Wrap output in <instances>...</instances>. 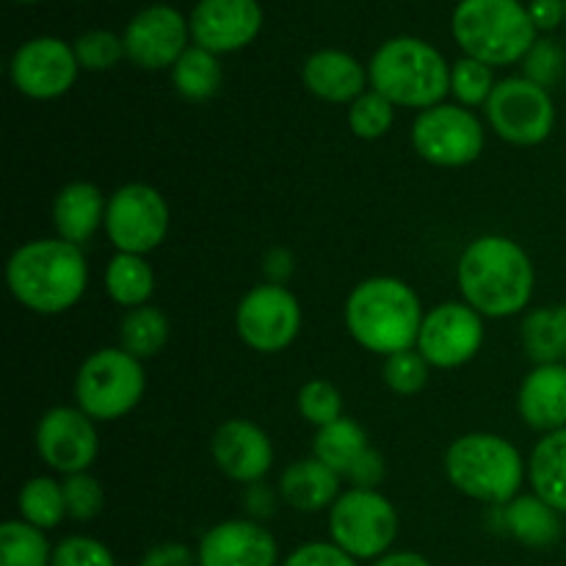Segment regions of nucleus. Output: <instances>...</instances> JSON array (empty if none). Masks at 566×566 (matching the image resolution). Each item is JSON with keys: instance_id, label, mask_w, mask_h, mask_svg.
Wrapping results in <instances>:
<instances>
[{"instance_id": "8", "label": "nucleus", "mask_w": 566, "mask_h": 566, "mask_svg": "<svg viewBox=\"0 0 566 566\" xmlns=\"http://www.w3.org/2000/svg\"><path fill=\"white\" fill-rule=\"evenodd\" d=\"M329 536L357 562L387 556L398 536V512L385 495L354 486L332 503Z\"/></svg>"}, {"instance_id": "18", "label": "nucleus", "mask_w": 566, "mask_h": 566, "mask_svg": "<svg viewBox=\"0 0 566 566\" xmlns=\"http://www.w3.org/2000/svg\"><path fill=\"white\" fill-rule=\"evenodd\" d=\"M199 566H280V547L269 528L252 520L213 525L199 542Z\"/></svg>"}, {"instance_id": "27", "label": "nucleus", "mask_w": 566, "mask_h": 566, "mask_svg": "<svg viewBox=\"0 0 566 566\" xmlns=\"http://www.w3.org/2000/svg\"><path fill=\"white\" fill-rule=\"evenodd\" d=\"M105 291L122 307H144L155 293V271L142 254L119 252L105 269Z\"/></svg>"}, {"instance_id": "1", "label": "nucleus", "mask_w": 566, "mask_h": 566, "mask_svg": "<svg viewBox=\"0 0 566 566\" xmlns=\"http://www.w3.org/2000/svg\"><path fill=\"white\" fill-rule=\"evenodd\" d=\"M459 291L475 313L509 318L523 313L534 296V263L520 243L506 235H484L459 258Z\"/></svg>"}, {"instance_id": "14", "label": "nucleus", "mask_w": 566, "mask_h": 566, "mask_svg": "<svg viewBox=\"0 0 566 566\" xmlns=\"http://www.w3.org/2000/svg\"><path fill=\"white\" fill-rule=\"evenodd\" d=\"M36 451L55 473H86L99 451L94 420L83 409L55 407L36 423Z\"/></svg>"}, {"instance_id": "6", "label": "nucleus", "mask_w": 566, "mask_h": 566, "mask_svg": "<svg viewBox=\"0 0 566 566\" xmlns=\"http://www.w3.org/2000/svg\"><path fill=\"white\" fill-rule=\"evenodd\" d=\"M446 473L451 484L473 501L506 506L523 486L525 462L509 440L475 431L448 448Z\"/></svg>"}, {"instance_id": "9", "label": "nucleus", "mask_w": 566, "mask_h": 566, "mask_svg": "<svg viewBox=\"0 0 566 566\" xmlns=\"http://www.w3.org/2000/svg\"><path fill=\"white\" fill-rule=\"evenodd\" d=\"M486 119L503 142L534 147L556 127V105L539 83L528 77H506L486 99Z\"/></svg>"}, {"instance_id": "4", "label": "nucleus", "mask_w": 566, "mask_h": 566, "mask_svg": "<svg viewBox=\"0 0 566 566\" xmlns=\"http://www.w3.org/2000/svg\"><path fill=\"white\" fill-rule=\"evenodd\" d=\"M374 92L401 108H434L451 92V70L437 48L415 36L387 39L368 66Z\"/></svg>"}, {"instance_id": "40", "label": "nucleus", "mask_w": 566, "mask_h": 566, "mask_svg": "<svg viewBox=\"0 0 566 566\" xmlns=\"http://www.w3.org/2000/svg\"><path fill=\"white\" fill-rule=\"evenodd\" d=\"M564 66V50L558 48L551 39H542L531 48V53L525 55V77L539 86H551L558 75H562Z\"/></svg>"}, {"instance_id": "39", "label": "nucleus", "mask_w": 566, "mask_h": 566, "mask_svg": "<svg viewBox=\"0 0 566 566\" xmlns=\"http://www.w3.org/2000/svg\"><path fill=\"white\" fill-rule=\"evenodd\" d=\"M50 566H116L114 553L92 536H66L53 547Z\"/></svg>"}, {"instance_id": "28", "label": "nucleus", "mask_w": 566, "mask_h": 566, "mask_svg": "<svg viewBox=\"0 0 566 566\" xmlns=\"http://www.w3.org/2000/svg\"><path fill=\"white\" fill-rule=\"evenodd\" d=\"M17 509H20V520L39 531L59 528L61 520L66 517V497L64 484L48 475H36V479L25 481L17 497Z\"/></svg>"}, {"instance_id": "19", "label": "nucleus", "mask_w": 566, "mask_h": 566, "mask_svg": "<svg viewBox=\"0 0 566 566\" xmlns=\"http://www.w3.org/2000/svg\"><path fill=\"white\" fill-rule=\"evenodd\" d=\"M210 453H213L216 468L238 484H254L274 464V448H271L269 434L260 426L241 418L227 420L216 429Z\"/></svg>"}, {"instance_id": "16", "label": "nucleus", "mask_w": 566, "mask_h": 566, "mask_svg": "<svg viewBox=\"0 0 566 566\" xmlns=\"http://www.w3.org/2000/svg\"><path fill=\"white\" fill-rule=\"evenodd\" d=\"M188 28L186 17L166 3L147 6L138 11L125 28V53L133 64L142 70H166L180 61L188 50Z\"/></svg>"}, {"instance_id": "30", "label": "nucleus", "mask_w": 566, "mask_h": 566, "mask_svg": "<svg viewBox=\"0 0 566 566\" xmlns=\"http://www.w3.org/2000/svg\"><path fill=\"white\" fill-rule=\"evenodd\" d=\"M171 83L186 99H210L221 86V64L216 53L205 48H188L171 66Z\"/></svg>"}, {"instance_id": "25", "label": "nucleus", "mask_w": 566, "mask_h": 566, "mask_svg": "<svg viewBox=\"0 0 566 566\" xmlns=\"http://www.w3.org/2000/svg\"><path fill=\"white\" fill-rule=\"evenodd\" d=\"M528 473L534 495L566 514V429L551 431L536 442Z\"/></svg>"}, {"instance_id": "26", "label": "nucleus", "mask_w": 566, "mask_h": 566, "mask_svg": "<svg viewBox=\"0 0 566 566\" xmlns=\"http://www.w3.org/2000/svg\"><path fill=\"white\" fill-rule=\"evenodd\" d=\"M503 517H506V528L512 531L514 539L523 542L525 547L542 551L562 539V514L536 495L514 497L512 503H506Z\"/></svg>"}, {"instance_id": "24", "label": "nucleus", "mask_w": 566, "mask_h": 566, "mask_svg": "<svg viewBox=\"0 0 566 566\" xmlns=\"http://www.w3.org/2000/svg\"><path fill=\"white\" fill-rule=\"evenodd\" d=\"M313 453L318 462L335 470L337 475L354 479L374 451H370L368 434H365L363 426L352 418H340L335 423L318 429L313 442Z\"/></svg>"}, {"instance_id": "48", "label": "nucleus", "mask_w": 566, "mask_h": 566, "mask_svg": "<svg viewBox=\"0 0 566 566\" xmlns=\"http://www.w3.org/2000/svg\"><path fill=\"white\" fill-rule=\"evenodd\" d=\"M564 11H566V0H564Z\"/></svg>"}, {"instance_id": "33", "label": "nucleus", "mask_w": 566, "mask_h": 566, "mask_svg": "<svg viewBox=\"0 0 566 566\" xmlns=\"http://www.w3.org/2000/svg\"><path fill=\"white\" fill-rule=\"evenodd\" d=\"M392 122H396V105L379 92H365L348 108V127L354 130V136L368 138V142L385 136Z\"/></svg>"}, {"instance_id": "42", "label": "nucleus", "mask_w": 566, "mask_h": 566, "mask_svg": "<svg viewBox=\"0 0 566 566\" xmlns=\"http://www.w3.org/2000/svg\"><path fill=\"white\" fill-rule=\"evenodd\" d=\"M138 566H199V556L180 542H164L149 547Z\"/></svg>"}, {"instance_id": "45", "label": "nucleus", "mask_w": 566, "mask_h": 566, "mask_svg": "<svg viewBox=\"0 0 566 566\" xmlns=\"http://www.w3.org/2000/svg\"><path fill=\"white\" fill-rule=\"evenodd\" d=\"M374 566H431L420 553H387V556L376 558Z\"/></svg>"}, {"instance_id": "5", "label": "nucleus", "mask_w": 566, "mask_h": 566, "mask_svg": "<svg viewBox=\"0 0 566 566\" xmlns=\"http://www.w3.org/2000/svg\"><path fill=\"white\" fill-rule=\"evenodd\" d=\"M451 28L464 55L490 66L517 64L536 44V25L520 0H459Z\"/></svg>"}, {"instance_id": "15", "label": "nucleus", "mask_w": 566, "mask_h": 566, "mask_svg": "<svg viewBox=\"0 0 566 566\" xmlns=\"http://www.w3.org/2000/svg\"><path fill=\"white\" fill-rule=\"evenodd\" d=\"M77 55L75 48L55 36H36L17 48L11 59V83L31 99H55L75 83Z\"/></svg>"}, {"instance_id": "43", "label": "nucleus", "mask_w": 566, "mask_h": 566, "mask_svg": "<svg viewBox=\"0 0 566 566\" xmlns=\"http://www.w3.org/2000/svg\"><path fill=\"white\" fill-rule=\"evenodd\" d=\"M528 14L534 20L536 31H553V28L566 22L564 0H534L528 6Z\"/></svg>"}, {"instance_id": "2", "label": "nucleus", "mask_w": 566, "mask_h": 566, "mask_svg": "<svg viewBox=\"0 0 566 566\" xmlns=\"http://www.w3.org/2000/svg\"><path fill=\"white\" fill-rule=\"evenodd\" d=\"M86 282V254L61 238L22 243L6 263V285L11 296L39 315H59L75 307Z\"/></svg>"}, {"instance_id": "38", "label": "nucleus", "mask_w": 566, "mask_h": 566, "mask_svg": "<svg viewBox=\"0 0 566 566\" xmlns=\"http://www.w3.org/2000/svg\"><path fill=\"white\" fill-rule=\"evenodd\" d=\"M64 497H66V514L77 523H88L97 517L105 506V492L99 481L88 473L66 475L64 481Z\"/></svg>"}, {"instance_id": "3", "label": "nucleus", "mask_w": 566, "mask_h": 566, "mask_svg": "<svg viewBox=\"0 0 566 566\" xmlns=\"http://www.w3.org/2000/svg\"><path fill=\"white\" fill-rule=\"evenodd\" d=\"M423 318L418 293L396 276L359 282L346 302V329L359 346L385 357L418 348Z\"/></svg>"}, {"instance_id": "47", "label": "nucleus", "mask_w": 566, "mask_h": 566, "mask_svg": "<svg viewBox=\"0 0 566 566\" xmlns=\"http://www.w3.org/2000/svg\"><path fill=\"white\" fill-rule=\"evenodd\" d=\"M17 3H36V0H17Z\"/></svg>"}, {"instance_id": "23", "label": "nucleus", "mask_w": 566, "mask_h": 566, "mask_svg": "<svg viewBox=\"0 0 566 566\" xmlns=\"http://www.w3.org/2000/svg\"><path fill=\"white\" fill-rule=\"evenodd\" d=\"M340 475L318 459H298L282 473L280 492L296 512H321L337 501Z\"/></svg>"}, {"instance_id": "34", "label": "nucleus", "mask_w": 566, "mask_h": 566, "mask_svg": "<svg viewBox=\"0 0 566 566\" xmlns=\"http://www.w3.org/2000/svg\"><path fill=\"white\" fill-rule=\"evenodd\" d=\"M495 77H492V66L484 61L475 59H459L451 70V92L457 94V99L468 108L473 105H486V99L495 92Z\"/></svg>"}, {"instance_id": "46", "label": "nucleus", "mask_w": 566, "mask_h": 566, "mask_svg": "<svg viewBox=\"0 0 566 566\" xmlns=\"http://www.w3.org/2000/svg\"><path fill=\"white\" fill-rule=\"evenodd\" d=\"M553 318H556V329H558V337H562V346H564V354H566V304L553 310Z\"/></svg>"}, {"instance_id": "17", "label": "nucleus", "mask_w": 566, "mask_h": 566, "mask_svg": "<svg viewBox=\"0 0 566 566\" xmlns=\"http://www.w3.org/2000/svg\"><path fill=\"white\" fill-rule=\"evenodd\" d=\"M191 39L210 53H232L247 48L263 28L258 0H199L188 17Z\"/></svg>"}, {"instance_id": "35", "label": "nucleus", "mask_w": 566, "mask_h": 566, "mask_svg": "<svg viewBox=\"0 0 566 566\" xmlns=\"http://www.w3.org/2000/svg\"><path fill=\"white\" fill-rule=\"evenodd\" d=\"M385 381L398 396H418L429 381V363L418 348L390 354L385 359Z\"/></svg>"}, {"instance_id": "44", "label": "nucleus", "mask_w": 566, "mask_h": 566, "mask_svg": "<svg viewBox=\"0 0 566 566\" xmlns=\"http://www.w3.org/2000/svg\"><path fill=\"white\" fill-rule=\"evenodd\" d=\"M293 271V258L285 252V249H276V252H271L269 258H265V274L274 280V285H280L285 276H291Z\"/></svg>"}, {"instance_id": "21", "label": "nucleus", "mask_w": 566, "mask_h": 566, "mask_svg": "<svg viewBox=\"0 0 566 566\" xmlns=\"http://www.w3.org/2000/svg\"><path fill=\"white\" fill-rule=\"evenodd\" d=\"M302 81L326 103H354L365 94V83L370 77L354 55L343 50H318L304 61Z\"/></svg>"}, {"instance_id": "20", "label": "nucleus", "mask_w": 566, "mask_h": 566, "mask_svg": "<svg viewBox=\"0 0 566 566\" xmlns=\"http://www.w3.org/2000/svg\"><path fill=\"white\" fill-rule=\"evenodd\" d=\"M520 418L536 431L566 429V365H536L520 387Z\"/></svg>"}, {"instance_id": "32", "label": "nucleus", "mask_w": 566, "mask_h": 566, "mask_svg": "<svg viewBox=\"0 0 566 566\" xmlns=\"http://www.w3.org/2000/svg\"><path fill=\"white\" fill-rule=\"evenodd\" d=\"M523 346H525V354H528L536 365L562 363L566 357L562 337H558V329H556V318H553V307H542L525 315Z\"/></svg>"}, {"instance_id": "41", "label": "nucleus", "mask_w": 566, "mask_h": 566, "mask_svg": "<svg viewBox=\"0 0 566 566\" xmlns=\"http://www.w3.org/2000/svg\"><path fill=\"white\" fill-rule=\"evenodd\" d=\"M280 566H359L357 558L348 556L335 542H307L296 547Z\"/></svg>"}, {"instance_id": "37", "label": "nucleus", "mask_w": 566, "mask_h": 566, "mask_svg": "<svg viewBox=\"0 0 566 566\" xmlns=\"http://www.w3.org/2000/svg\"><path fill=\"white\" fill-rule=\"evenodd\" d=\"M75 55H77V64H81L83 70H92V72L111 70V66H116L127 55L125 39L116 36V33L111 31H88L83 33V36H77Z\"/></svg>"}, {"instance_id": "7", "label": "nucleus", "mask_w": 566, "mask_h": 566, "mask_svg": "<svg viewBox=\"0 0 566 566\" xmlns=\"http://www.w3.org/2000/svg\"><path fill=\"white\" fill-rule=\"evenodd\" d=\"M144 387L142 359L130 357L125 348H99L75 376L77 409L92 420H119L138 407Z\"/></svg>"}, {"instance_id": "10", "label": "nucleus", "mask_w": 566, "mask_h": 566, "mask_svg": "<svg viewBox=\"0 0 566 566\" xmlns=\"http://www.w3.org/2000/svg\"><path fill=\"white\" fill-rule=\"evenodd\" d=\"M105 232L111 243L125 254H147L164 243L169 232L166 199L144 182H127L111 193L105 210Z\"/></svg>"}, {"instance_id": "36", "label": "nucleus", "mask_w": 566, "mask_h": 566, "mask_svg": "<svg viewBox=\"0 0 566 566\" xmlns=\"http://www.w3.org/2000/svg\"><path fill=\"white\" fill-rule=\"evenodd\" d=\"M298 412L307 423L324 426L335 423V420L343 418V396L335 385L324 379L307 381V385L298 390Z\"/></svg>"}, {"instance_id": "11", "label": "nucleus", "mask_w": 566, "mask_h": 566, "mask_svg": "<svg viewBox=\"0 0 566 566\" xmlns=\"http://www.w3.org/2000/svg\"><path fill=\"white\" fill-rule=\"evenodd\" d=\"M412 147L434 166H468L484 153V125L473 111L440 103L420 111L412 125Z\"/></svg>"}, {"instance_id": "12", "label": "nucleus", "mask_w": 566, "mask_h": 566, "mask_svg": "<svg viewBox=\"0 0 566 566\" xmlns=\"http://www.w3.org/2000/svg\"><path fill=\"white\" fill-rule=\"evenodd\" d=\"M235 329L254 352H285L302 329V307L287 287L258 285L238 304Z\"/></svg>"}, {"instance_id": "22", "label": "nucleus", "mask_w": 566, "mask_h": 566, "mask_svg": "<svg viewBox=\"0 0 566 566\" xmlns=\"http://www.w3.org/2000/svg\"><path fill=\"white\" fill-rule=\"evenodd\" d=\"M105 210L108 202L94 182H70L61 188L53 202L55 232L61 241L83 247L99 230V224H105Z\"/></svg>"}, {"instance_id": "13", "label": "nucleus", "mask_w": 566, "mask_h": 566, "mask_svg": "<svg viewBox=\"0 0 566 566\" xmlns=\"http://www.w3.org/2000/svg\"><path fill=\"white\" fill-rule=\"evenodd\" d=\"M484 346V321L468 302H446L426 313L418 352L434 368H459Z\"/></svg>"}, {"instance_id": "29", "label": "nucleus", "mask_w": 566, "mask_h": 566, "mask_svg": "<svg viewBox=\"0 0 566 566\" xmlns=\"http://www.w3.org/2000/svg\"><path fill=\"white\" fill-rule=\"evenodd\" d=\"M119 340L130 357L149 359L164 352L166 340H169V321L158 307H149V304L127 310L119 326Z\"/></svg>"}, {"instance_id": "31", "label": "nucleus", "mask_w": 566, "mask_h": 566, "mask_svg": "<svg viewBox=\"0 0 566 566\" xmlns=\"http://www.w3.org/2000/svg\"><path fill=\"white\" fill-rule=\"evenodd\" d=\"M53 547L44 531L25 520H6L0 525V566H50Z\"/></svg>"}]
</instances>
